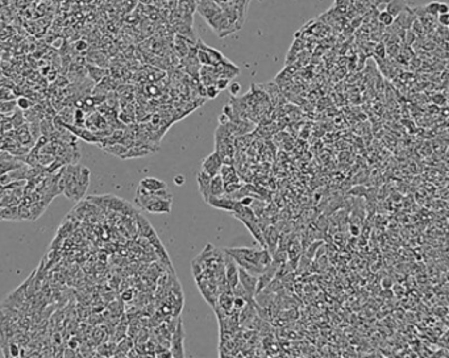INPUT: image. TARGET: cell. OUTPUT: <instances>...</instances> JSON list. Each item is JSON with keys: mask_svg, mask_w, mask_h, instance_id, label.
I'll list each match as a JSON object with an SVG mask.
<instances>
[{"mask_svg": "<svg viewBox=\"0 0 449 358\" xmlns=\"http://www.w3.org/2000/svg\"><path fill=\"white\" fill-rule=\"evenodd\" d=\"M237 200L232 199L231 196L228 195H222V196H211L207 202L211 207L218 209H223V211H227V212H232L235 205H236Z\"/></svg>", "mask_w": 449, "mask_h": 358, "instance_id": "12", "label": "cell"}, {"mask_svg": "<svg viewBox=\"0 0 449 358\" xmlns=\"http://www.w3.org/2000/svg\"><path fill=\"white\" fill-rule=\"evenodd\" d=\"M415 20H416V16L414 14L413 8L407 5L398 16H395L394 23L397 24L398 27L406 31V29H410V28H411V25H413V23Z\"/></svg>", "mask_w": 449, "mask_h": 358, "instance_id": "14", "label": "cell"}, {"mask_svg": "<svg viewBox=\"0 0 449 358\" xmlns=\"http://www.w3.org/2000/svg\"><path fill=\"white\" fill-rule=\"evenodd\" d=\"M77 346H78L77 341H74V339L73 340H70V342H69V348H70V349H75Z\"/></svg>", "mask_w": 449, "mask_h": 358, "instance_id": "39", "label": "cell"}, {"mask_svg": "<svg viewBox=\"0 0 449 358\" xmlns=\"http://www.w3.org/2000/svg\"><path fill=\"white\" fill-rule=\"evenodd\" d=\"M90 170L87 168L81 166V171H79V177H78L77 191H75V200L82 199L83 195L86 194L87 188L90 186Z\"/></svg>", "mask_w": 449, "mask_h": 358, "instance_id": "13", "label": "cell"}, {"mask_svg": "<svg viewBox=\"0 0 449 358\" xmlns=\"http://www.w3.org/2000/svg\"><path fill=\"white\" fill-rule=\"evenodd\" d=\"M138 187L144 188V190H146L148 192H155V191L168 188V185H166V182L161 181V179H158V178L148 177V178H144V179H141Z\"/></svg>", "mask_w": 449, "mask_h": 358, "instance_id": "15", "label": "cell"}, {"mask_svg": "<svg viewBox=\"0 0 449 358\" xmlns=\"http://www.w3.org/2000/svg\"><path fill=\"white\" fill-rule=\"evenodd\" d=\"M223 261H224V273H225V279L228 285L233 289L239 283V265L236 261L232 258L228 253H223Z\"/></svg>", "mask_w": 449, "mask_h": 358, "instance_id": "7", "label": "cell"}, {"mask_svg": "<svg viewBox=\"0 0 449 358\" xmlns=\"http://www.w3.org/2000/svg\"><path fill=\"white\" fill-rule=\"evenodd\" d=\"M257 279H259L257 275H253L242 268H239V283L244 287V290L249 294L250 298H254V295H256Z\"/></svg>", "mask_w": 449, "mask_h": 358, "instance_id": "10", "label": "cell"}, {"mask_svg": "<svg viewBox=\"0 0 449 358\" xmlns=\"http://www.w3.org/2000/svg\"><path fill=\"white\" fill-rule=\"evenodd\" d=\"M219 92H220V91L216 88L215 85L204 87V96H206V98H208V99H215V98L219 95Z\"/></svg>", "mask_w": 449, "mask_h": 358, "instance_id": "27", "label": "cell"}, {"mask_svg": "<svg viewBox=\"0 0 449 358\" xmlns=\"http://www.w3.org/2000/svg\"><path fill=\"white\" fill-rule=\"evenodd\" d=\"M436 21L439 25L441 27H448L449 25V14H440L437 15V17H436Z\"/></svg>", "mask_w": 449, "mask_h": 358, "instance_id": "32", "label": "cell"}, {"mask_svg": "<svg viewBox=\"0 0 449 358\" xmlns=\"http://www.w3.org/2000/svg\"><path fill=\"white\" fill-rule=\"evenodd\" d=\"M86 68L87 71H88V75H90L95 82H100L103 78H105V73H107V71L103 70V68H96L94 65H87Z\"/></svg>", "mask_w": 449, "mask_h": 358, "instance_id": "23", "label": "cell"}, {"mask_svg": "<svg viewBox=\"0 0 449 358\" xmlns=\"http://www.w3.org/2000/svg\"><path fill=\"white\" fill-rule=\"evenodd\" d=\"M16 105H17L18 109H21V111H28V109H31L32 107V102L25 98V96H20L17 100H16Z\"/></svg>", "mask_w": 449, "mask_h": 358, "instance_id": "26", "label": "cell"}, {"mask_svg": "<svg viewBox=\"0 0 449 358\" xmlns=\"http://www.w3.org/2000/svg\"><path fill=\"white\" fill-rule=\"evenodd\" d=\"M90 200L92 203H96L99 207L104 208L105 211H115V212H121L124 215L135 216L137 212L136 209L132 207V204L125 202L121 198H116L114 195H103V196H91Z\"/></svg>", "mask_w": 449, "mask_h": 358, "instance_id": "3", "label": "cell"}, {"mask_svg": "<svg viewBox=\"0 0 449 358\" xmlns=\"http://www.w3.org/2000/svg\"><path fill=\"white\" fill-rule=\"evenodd\" d=\"M374 54H376V58H386V45L383 42H378L377 44L376 48H374Z\"/></svg>", "mask_w": 449, "mask_h": 358, "instance_id": "28", "label": "cell"}, {"mask_svg": "<svg viewBox=\"0 0 449 358\" xmlns=\"http://www.w3.org/2000/svg\"><path fill=\"white\" fill-rule=\"evenodd\" d=\"M103 149H104L107 153H109V154H114L116 155V157H119V158H122V155L127 153L128 148L125 145L120 144V142H118V144H111V145L103 146Z\"/></svg>", "mask_w": 449, "mask_h": 358, "instance_id": "22", "label": "cell"}, {"mask_svg": "<svg viewBox=\"0 0 449 358\" xmlns=\"http://www.w3.org/2000/svg\"><path fill=\"white\" fill-rule=\"evenodd\" d=\"M196 181H198V188H199L200 195H202V198H203L204 202L207 203V202H208V199H209V196H211V194H209V186H211V177H209V175H207L206 172L200 171L199 174H198V179H196Z\"/></svg>", "mask_w": 449, "mask_h": 358, "instance_id": "18", "label": "cell"}, {"mask_svg": "<svg viewBox=\"0 0 449 358\" xmlns=\"http://www.w3.org/2000/svg\"><path fill=\"white\" fill-rule=\"evenodd\" d=\"M74 48H75L77 51H85V50L88 48V44H87V41H85V40H78V41H75Z\"/></svg>", "mask_w": 449, "mask_h": 358, "instance_id": "34", "label": "cell"}, {"mask_svg": "<svg viewBox=\"0 0 449 358\" xmlns=\"http://www.w3.org/2000/svg\"><path fill=\"white\" fill-rule=\"evenodd\" d=\"M170 352L172 357H185V329L181 319H178L177 326L170 336Z\"/></svg>", "mask_w": 449, "mask_h": 358, "instance_id": "5", "label": "cell"}, {"mask_svg": "<svg viewBox=\"0 0 449 358\" xmlns=\"http://www.w3.org/2000/svg\"><path fill=\"white\" fill-rule=\"evenodd\" d=\"M245 304H246V299H245V298L233 295V309H235V311H239V312H240L241 309L244 308Z\"/></svg>", "mask_w": 449, "mask_h": 358, "instance_id": "30", "label": "cell"}, {"mask_svg": "<svg viewBox=\"0 0 449 358\" xmlns=\"http://www.w3.org/2000/svg\"><path fill=\"white\" fill-rule=\"evenodd\" d=\"M286 253H287V263L290 265L293 270H296V266H298V262H299L300 256L303 253V240H302V236L294 233V236L291 239L290 244L287 246Z\"/></svg>", "mask_w": 449, "mask_h": 358, "instance_id": "6", "label": "cell"}, {"mask_svg": "<svg viewBox=\"0 0 449 358\" xmlns=\"http://www.w3.org/2000/svg\"><path fill=\"white\" fill-rule=\"evenodd\" d=\"M213 68L216 70L218 77L228 78V79H232V78L237 77L240 74V68H237L235 64H232L228 58H224L220 64L213 66Z\"/></svg>", "mask_w": 449, "mask_h": 358, "instance_id": "11", "label": "cell"}, {"mask_svg": "<svg viewBox=\"0 0 449 358\" xmlns=\"http://www.w3.org/2000/svg\"><path fill=\"white\" fill-rule=\"evenodd\" d=\"M377 18H378L380 24H381V25H383L385 28L390 27L391 24H393V21H394V16H391V15L389 14V12H387L386 9H385V11H382V12H378V15H377Z\"/></svg>", "mask_w": 449, "mask_h": 358, "instance_id": "24", "label": "cell"}, {"mask_svg": "<svg viewBox=\"0 0 449 358\" xmlns=\"http://www.w3.org/2000/svg\"><path fill=\"white\" fill-rule=\"evenodd\" d=\"M196 58L200 66H216L225 58L222 51L206 45L202 40H196Z\"/></svg>", "mask_w": 449, "mask_h": 358, "instance_id": "4", "label": "cell"}, {"mask_svg": "<svg viewBox=\"0 0 449 358\" xmlns=\"http://www.w3.org/2000/svg\"><path fill=\"white\" fill-rule=\"evenodd\" d=\"M185 181H186V179H185V177H183L182 174H178V175L174 177V183H175L177 186H182V185L185 183Z\"/></svg>", "mask_w": 449, "mask_h": 358, "instance_id": "35", "label": "cell"}, {"mask_svg": "<svg viewBox=\"0 0 449 358\" xmlns=\"http://www.w3.org/2000/svg\"><path fill=\"white\" fill-rule=\"evenodd\" d=\"M135 219H136L137 228H138V235H140L141 237H144V239L148 240L150 236H153V235H155V228L150 225L149 222H148V220H146L142 215L136 212L135 213Z\"/></svg>", "mask_w": 449, "mask_h": 358, "instance_id": "17", "label": "cell"}, {"mask_svg": "<svg viewBox=\"0 0 449 358\" xmlns=\"http://www.w3.org/2000/svg\"><path fill=\"white\" fill-rule=\"evenodd\" d=\"M406 7H407L406 0H387L386 1V11L394 17L398 16Z\"/></svg>", "mask_w": 449, "mask_h": 358, "instance_id": "21", "label": "cell"}, {"mask_svg": "<svg viewBox=\"0 0 449 358\" xmlns=\"http://www.w3.org/2000/svg\"><path fill=\"white\" fill-rule=\"evenodd\" d=\"M440 14H449V7L447 3H440L439 4V15Z\"/></svg>", "mask_w": 449, "mask_h": 358, "instance_id": "36", "label": "cell"}, {"mask_svg": "<svg viewBox=\"0 0 449 358\" xmlns=\"http://www.w3.org/2000/svg\"><path fill=\"white\" fill-rule=\"evenodd\" d=\"M209 194L211 196H222L224 195V182H223L220 174H216L211 177V186H209ZM209 196V198H211Z\"/></svg>", "mask_w": 449, "mask_h": 358, "instance_id": "20", "label": "cell"}, {"mask_svg": "<svg viewBox=\"0 0 449 358\" xmlns=\"http://www.w3.org/2000/svg\"><path fill=\"white\" fill-rule=\"evenodd\" d=\"M222 157L218 154L216 150H213L211 154H208L203 159V162H202V170H200V171L206 172L209 177H213V175L219 174V170L222 168Z\"/></svg>", "mask_w": 449, "mask_h": 358, "instance_id": "8", "label": "cell"}, {"mask_svg": "<svg viewBox=\"0 0 449 358\" xmlns=\"http://www.w3.org/2000/svg\"><path fill=\"white\" fill-rule=\"evenodd\" d=\"M138 1H140L141 4H145V5H149L153 3V0H138Z\"/></svg>", "mask_w": 449, "mask_h": 358, "instance_id": "40", "label": "cell"}, {"mask_svg": "<svg viewBox=\"0 0 449 358\" xmlns=\"http://www.w3.org/2000/svg\"><path fill=\"white\" fill-rule=\"evenodd\" d=\"M223 252L229 254L236 261L239 268H242L257 277L272 262V254L266 248L239 246V248H225L223 249Z\"/></svg>", "mask_w": 449, "mask_h": 358, "instance_id": "1", "label": "cell"}, {"mask_svg": "<svg viewBox=\"0 0 449 358\" xmlns=\"http://www.w3.org/2000/svg\"><path fill=\"white\" fill-rule=\"evenodd\" d=\"M350 0H335L336 7H346Z\"/></svg>", "mask_w": 449, "mask_h": 358, "instance_id": "37", "label": "cell"}, {"mask_svg": "<svg viewBox=\"0 0 449 358\" xmlns=\"http://www.w3.org/2000/svg\"><path fill=\"white\" fill-rule=\"evenodd\" d=\"M8 348H9V356H12V357H17L18 354H20V346H18L17 344H15V342H9Z\"/></svg>", "mask_w": 449, "mask_h": 358, "instance_id": "33", "label": "cell"}, {"mask_svg": "<svg viewBox=\"0 0 449 358\" xmlns=\"http://www.w3.org/2000/svg\"><path fill=\"white\" fill-rule=\"evenodd\" d=\"M229 83H231V79L219 77L218 79H216V82H215V86H216V88H218L219 91H224V90H227L228 86H229Z\"/></svg>", "mask_w": 449, "mask_h": 358, "instance_id": "29", "label": "cell"}, {"mask_svg": "<svg viewBox=\"0 0 449 358\" xmlns=\"http://www.w3.org/2000/svg\"><path fill=\"white\" fill-rule=\"evenodd\" d=\"M219 174L222 177L224 183H233V182H240V177L237 174V169L232 163H223L222 168L219 170Z\"/></svg>", "mask_w": 449, "mask_h": 358, "instance_id": "16", "label": "cell"}, {"mask_svg": "<svg viewBox=\"0 0 449 358\" xmlns=\"http://www.w3.org/2000/svg\"><path fill=\"white\" fill-rule=\"evenodd\" d=\"M228 88H229V92H231L232 96H237L241 91V86L239 82H232V83H229Z\"/></svg>", "mask_w": 449, "mask_h": 358, "instance_id": "31", "label": "cell"}, {"mask_svg": "<svg viewBox=\"0 0 449 358\" xmlns=\"http://www.w3.org/2000/svg\"><path fill=\"white\" fill-rule=\"evenodd\" d=\"M136 203L141 209L149 213H170L172 212L173 195L168 188L148 192L138 187L136 194Z\"/></svg>", "mask_w": 449, "mask_h": 358, "instance_id": "2", "label": "cell"}, {"mask_svg": "<svg viewBox=\"0 0 449 358\" xmlns=\"http://www.w3.org/2000/svg\"><path fill=\"white\" fill-rule=\"evenodd\" d=\"M262 235L266 249L270 252V254H273V252L277 249L281 231L276 227V224H272V222H270L269 225H266V227L262 229Z\"/></svg>", "mask_w": 449, "mask_h": 358, "instance_id": "9", "label": "cell"}, {"mask_svg": "<svg viewBox=\"0 0 449 358\" xmlns=\"http://www.w3.org/2000/svg\"><path fill=\"white\" fill-rule=\"evenodd\" d=\"M83 127L88 128V129L96 128V131L98 132L104 131V129H107V121H105V119L103 118L102 115L94 112V114L91 115V116H88V118L85 120V125H83Z\"/></svg>", "mask_w": 449, "mask_h": 358, "instance_id": "19", "label": "cell"}, {"mask_svg": "<svg viewBox=\"0 0 449 358\" xmlns=\"http://www.w3.org/2000/svg\"><path fill=\"white\" fill-rule=\"evenodd\" d=\"M439 4H440L439 1H432L430 4L423 5V7H424V11H426L427 14L431 15L433 17H437V15H439Z\"/></svg>", "mask_w": 449, "mask_h": 358, "instance_id": "25", "label": "cell"}, {"mask_svg": "<svg viewBox=\"0 0 449 358\" xmlns=\"http://www.w3.org/2000/svg\"><path fill=\"white\" fill-rule=\"evenodd\" d=\"M228 121H229V118H228L227 115L223 114L222 116L219 118V124H227Z\"/></svg>", "mask_w": 449, "mask_h": 358, "instance_id": "38", "label": "cell"}]
</instances>
